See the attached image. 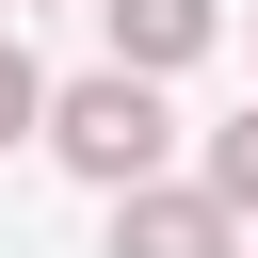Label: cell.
I'll use <instances>...</instances> for the list:
<instances>
[{
	"instance_id": "obj_1",
	"label": "cell",
	"mask_w": 258,
	"mask_h": 258,
	"mask_svg": "<svg viewBox=\"0 0 258 258\" xmlns=\"http://www.w3.org/2000/svg\"><path fill=\"white\" fill-rule=\"evenodd\" d=\"M32 129H48V161H64V177L129 194V177H161V129H177V113H161V81H145V64H97V81H48V113H32Z\"/></svg>"
},
{
	"instance_id": "obj_2",
	"label": "cell",
	"mask_w": 258,
	"mask_h": 258,
	"mask_svg": "<svg viewBox=\"0 0 258 258\" xmlns=\"http://www.w3.org/2000/svg\"><path fill=\"white\" fill-rule=\"evenodd\" d=\"M113 258H242V210L210 177H129L113 194Z\"/></svg>"
},
{
	"instance_id": "obj_3",
	"label": "cell",
	"mask_w": 258,
	"mask_h": 258,
	"mask_svg": "<svg viewBox=\"0 0 258 258\" xmlns=\"http://www.w3.org/2000/svg\"><path fill=\"white\" fill-rule=\"evenodd\" d=\"M97 32H113V64H145V81H177L210 32H226V0H97Z\"/></svg>"
},
{
	"instance_id": "obj_4",
	"label": "cell",
	"mask_w": 258,
	"mask_h": 258,
	"mask_svg": "<svg viewBox=\"0 0 258 258\" xmlns=\"http://www.w3.org/2000/svg\"><path fill=\"white\" fill-rule=\"evenodd\" d=\"M210 194L258 226V113H226V129H210Z\"/></svg>"
},
{
	"instance_id": "obj_5",
	"label": "cell",
	"mask_w": 258,
	"mask_h": 258,
	"mask_svg": "<svg viewBox=\"0 0 258 258\" xmlns=\"http://www.w3.org/2000/svg\"><path fill=\"white\" fill-rule=\"evenodd\" d=\"M32 113H48V81H32V48L0 32V145H32Z\"/></svg>"
}]
</instances>
